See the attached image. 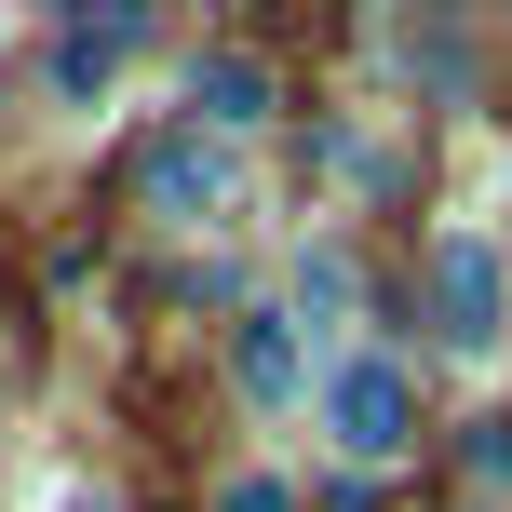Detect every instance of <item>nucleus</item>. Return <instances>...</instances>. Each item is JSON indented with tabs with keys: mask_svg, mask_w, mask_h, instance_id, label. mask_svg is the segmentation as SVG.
Wrapping results in <instances>:
<instances>
[{
	"mask_svg": "<svg viewBox=\"0 0 512 512\" xmlns=\"http://www.w3.org/2000/svg\"><path fill=\"white\" fill-rule=\"evenodd\" d=\"M324 432H337V459H364V472L405 459V445H418V378L391 351H337L324 364Z\"/></svg>",
	"mask_w": 512,
	"mask_h": 512,
	"instance_id": "1",
	"label": "nucleus"
},
{
	"mask_svg": "<svg viewBox=\"0 0 512 512\" xmlns=\"http://www.w3.org/2000/svg\"><path fill=\"white\" fill-rule=\"evenodd\" d=\"M432 324H445V351H499V337H512V283H499V243L486 230H445L432 243Z\"/></svg>",
	"mask_w": 512,
	"mask_h": 512,
	"instance_id": "2",
	"label": "nucleus"
},
{
	"mask_svg": "<svg viewBox=\"0 0 512 512\" xmlns=\"http://www.w3.org/2000/svg\"><path fill=\"white\" fill-rule=\"evenodd\" d=\"M135 189H149V216H176V230H216V216H230V149H216V135H162L149 162H135Z\"/></svg>",
	"mask_w": 512,
	"mask_h": 512,
	"instance_id": "3",
	"label": "nucleus"
},
{
	"mask_svg": "<svg viewBox=\"0 0 512 512\" xmlns=\"http://www.w3.org/2000/svg\"><path fill=\"white\" fill-rule=\"evenodd\" d=\"M135 41H149V14H135V0H122V14H81V27H54V108H95L108 95V81H122V54Z\"/></svg>",
	"mask_w": 512,
	"mask_h": 512,
	"instance_id": "4",
	"label": "nucleus"
},
{
	"mask_svg": "<svg viewBox=\"0 0 512 512\" xmlns=\"http://www.w3.org/2000/svg\"><path fill=\"white\" fill-rule=\"evenodd\" d=\"M256 122H270V68H256V54H189V135L230 149V135H256Z\"/></svg>",
	"mask_w": 512,
	"mask_h": 512,
	"instance_id": "5",
	"label": "nucleus"
},
{
	"mask_svg": "<svg viewBox=\"0 0 512 512\" xmlns=\"http://www.w3.org/2000/svg\"><path fill=\"white\" fill-rule=\"evenodd\" d=\"M230 378H243V405H297V391H310V351H297V324H283V310H243Z\"/></svg>",
	"mask_w": 512,
	"mask_h": 512,
	"instance_id": "6",
	"label": "nucleus"
},
{
	"mask_svg": "<svg viewBox=\"0 0 512 512\" xmlns=\"http://www.w3.org/2000/svg\"><path fill=\"white\" fill-rule=\"evenodd\" d=\"M216 512H297V486H283V472H230V486H216Z\"/></svg>",
	"mask_w": 512,
	"mask_h": 512,
	"instance_id": "7",
	"label": "nucleus"
},
{
	"mask_svg": "<svg viewBox=\"0 0 512 512\" xmlns=\"http://www.w3.org/2000/svg\"><path fill=\"white\" fill-rule=\"evenodd\" d=\"M297 297L310 310H351V256H297Z\"/></svg>",
	"mask_w": 512,
	"mask_h": 512,
	"instance_id": "8",
	"label": "nucleus"
},
{
	"mask_svg": "<svg viewBox=\"0 0 512 512\" xmlns=\"http://www.w3.org/2000/svg\"><path fill=\"white\" fill-rule=\"evenodd\" d=\"M472 472H486V486H512V418H472Z\"/></svg>",
	"mask_w": 512,
	"mask_h": 512,
	"instance_id": "9",
	"label": "nucleus"
},
{
	"mask_svg": "<svg viewBox=\"0 0 512 512\" xmlns=\"http://www.w3.org/2000/svg\"><path fill=\"white\" fill-rule=\"evenodd\" d=\"M324 512H364V499H324Z\"/></svg>",
	"mask_w": 512,
	"mask_h": 512,
	"instance_id": "10",
	"label": "nucleus"
}]
</instances>
